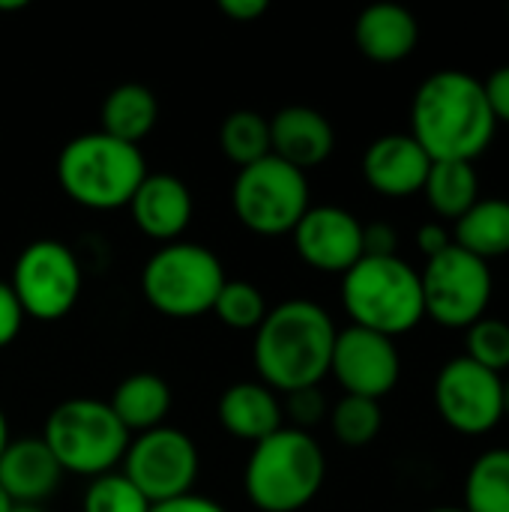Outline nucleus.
<instances>
[{"label": "nucleus", "mask_w": 509, "mask_h": 512, "mask_svg": "<svg viewBox=\"0 0 509 512\" xmlns=\"http://www.w3.org/2000/svg\"><path fill=\"white\" fill-rule=\"evenodd\" d=\"M498 120L483 81L462 69L432 72L411 102V138L432 162H471L495 141Z\"/></svg>", "instance_id": "obj_1"}, {"label": "nucleus", "mask_w": 509, "mask_h": 512, "mask_svg": "<svg viewBox=\"0 0 509 512\" xmlns=\"http://www.w3.org/2000/svg\"><path fill=\"white\" fill-rule=\"evenodd\" d=\"M336 324L315 300H285L273 306L252 339L255 372L273 393L318 387L330 375Z\"/></svg>", "instance_id": "obj_2"}, {"label": "nucleus", "mask_w": 509, "mask_h": 512, "mask_svg": "<svg viewBox=\"0 0 509 512\" xmlns=\"http://www.w3.org/2000/svg\"><path fill=\"white\" fill-rule=\"evenodd\" d=\"M327 480L321 444L300 429L282 426L252 447L243 486L258 512H300L309 507Z\"/></svg>", "instance_id": "obj_3"}, {"label": "nucleus", "mask_w": 509, "mask_h": 512, "mask_svg": "<svg viewBox=\"0 0 509 512\" xmlns=\"http://www.w3.org/2000/svg\"><path fill=\"white\" fill-rule=\"evenodd\" d=\"M147 174L141 147L117 141L102 129L69 138L57 156L60 189L87 210L126 207Z\"/></svg>", "instance_id": "obj_4"}, {"label": "nucleus", "mask_w": 509, "mask_h": 512, "mask_svg": "<svg viewBox=\"0 0 509 512\" xmlns=\"http://www.w3.org/2000/svg\"><path fill=\"white\" fill-rule=\"evenodd\" d=\"M342 306L354 327L387 339L411 333L426 318L420 273L399 255H363L342 276Z\"/></svg>", "instance_id": "obj_5"}, {"label": "nucleus", "mask_w": 509, "mask_h": 512, "mask_svg": "<svg viewBox=\"0 0 509 512\" xmlns=\"http://www.w3.org/2000/svg\"><path fill=\"white\" fill-rule=\"evenodd\" d=\"M42 441L63 474L96 480L123 462L132 435L114 417L108 402L78 396L51 408L42 426Z\"/></svg>", "instance_id": "obj_6"}, {"label": "nucleus", "mask_w": 509, "mask_h": 512, "mask_svg": "<svg viewBox=\"0 0 509 512\" xmlns=\"http://www.w3.org/2000/svg\"><path fill=\"white\" fill-rule=\"evenodd\" d=\"M228 282L216 252L198 243H165L141 270L144 300L165 318L189 321L213 312V303Z\"/></svg>", "instance_id": "obj_7"}, {"label": "nucleus", "mask_w": 509, "mask_h": 512, "mask_svg": "<svg viewBox=\"0 0 509 512\" xmlns=\"http://www.w3.org/2000/svg\"><path fill=\"white\" fill-rule=\"evenodd\" d=\"M231 207L243 228L258 237H282L297 228L312 207L309 180L294 165L273 153L237 171L231 186Z\"/></svg>", "instance_id": "obj_8"}, {"label": "nucleus", "mask_w": 509, "mask_h": 512, "mask_svg": "<svg viewBox=\"0 0 509 512\" xmlns=\"http://www.w3.org/2000/svg\"><path fill=\"white\" fill-rule=\"evenodd\" d=\"M420 285L426 318L450 330H468L471 324L486 318L495 291V276L483 258L453 243L441 255L426 261Z\"/></svg>", "instance_id": "obj_9"}, {"label": "nucleus", "mask_w": 509, "mask_h": 512, "mask_svg": "<svg viewBox=\"0 0 509 512\" xmlns=\"http://www.w3.org/2000/svg\"><path fill=\"white\" fill-rule=\"evenodd\" d=\"M81 282V264L66 243L33 240L15 258L9 288L18 297L24 318L60 321L75 309Z\"/></svg>", "instance_id": "obj_10"}, {"label": "nucleus", "mask_w": 509, "mask_h": 512, "mask_svg": "<svg viewBox=\"0 0 509 512\" xmlns=\"http://www.w3.org/2000/svg\"><path fill=\"white\" fill-rule=\"evenodd\" d=\"M198 471L201 456L195 441L174 426H159L135 435L123 456V477L150 504H165L189 495Z\"/></svg>", "instance_id": "obj_11"}, {"label": "nucleus", "mask_w": 509, "mask_h": 512, "mask_svg": "<svg viewBox=\"0 0 509 512\" xmlns=\"http://www.w3.org/2000/svg\"><path fill=\"white\" fill-rule=\"evenodd\" d=\"M501 390H504L501 375L477 366L462 354L441 366L432 396H435L438 417L453 432L480 438L489 435L504 420Z\"/></svg>", "instance_id": "obj_12"}, {"label": "nucleus", "mask_w": 509, "mask_h": 512, "mask_svg": "<svg viewBox=\"0 0 509 512\" xmlns=\"http://www.w3.org/2000/svg\"><path fill=\"white\" fill-rule=\"evenodd\" d=\"M330 375L342 384L345 396L381 402L399 384L402 357L393 339L351 324L336 333Z\"/></svg>", "instance_id": "obj_13"}, {"label": "nucleus", "mask_w": 509, "mask_h": 512, "mask_svg": "<svg viewBox=\"0 0 509 512\" xmlns=\"http://www.w3.org/2000/svg\"><path fill=\"white\" fill-rule=\"evenodd\" d=\"M291 237L303 264L318 273L345 276L363 258V222L336 204L309 207Z\"/></svg>", "instance_id": "obj_14"}, {"label": "nucleus", "mask_w": 509, "mask_h": 512, "mask_svg": "<svg viewBox=\"0 0 509 512\" xmlns=\"http://www.w3.org/2000/svg\"><path fill=\"white\" fill-rule=\"evenodd\" d=\"M429 168L432 159L411 132L381 135L363 153V177L384 198H411L423 192Z\"/></svg>", "instance_id": "obj_15"}, {"label": "nucleus", "mask_w": 509, "mask_h": 512, "mask_svg": "<svg viewBox=\"0 0 509 512\" xmlns=\"http://www.w3.org/2000/svg\"><path fill=\"white\" fill-rule=\"evenodd\" d=\"M126 207L132 213L135 228L144 237L159 240L162 246L177 243L183 237V231L189 228L192 213H195L189 186L180 177L162 174V171L147 174Z\"/></svg>", "instance_id": "obj_16"}, {"label": "nucleus", "mask_w": 509, "mask_h": 512, "mask_svg": "<svg viewBox=\"0 0 509 512\" xmlns=\"http://www.w3.org/2000/svg\"><path fill=\"white\" fill-rule=\"evenodd\" d=\"M333 147V123L309 105H288L270 117V153L303 174L327 162Z\"/></svg>", "instance_id": "obj_17"}, {"label": "nucleus", "mask_w": 509, "mask_h": 512, "mask_svg": "<svg viewBox=\"0 0 509 512\" xmlns=\"http://www.w3.org/2000/svg\"><path fill=\"white\" fill-rule=\"evenodd\" d=\"M63 468L51 456L42 438H18L0 456V489L12 504L39 507L60 489Z\"/></svg>", "instance_id": "obj_18"}, {"label": "nucleus", "mask_w": 509, "mask_h": 512, "mask_svg": "<svg viewBox=\"0 0 509 512\" xmlns=\"http://www.w3.org/2000/svg\"><path fill=\"white\" fill-rule=\"evenodd\" d=\"M354 42L360 54L375 63H399L414 54L420 42V24L399 3H375L357 15Z\"/></svg>", "instance_id": "obj_19"}, {"label": "nucleus", "mask_w": 509, "mask_h": 512, "mask_svg": "<svg viewBox=\"0 0 509 512\" xmlns=\"http://www.w3.org/2000/svg\"><path fill=\"white\" fill-rule=\"evenodd\" d=\"M219 423L222 429L246 444H261L282 429V405L270 387L261 381H237L219 396Z\"/></svg>", "instance_id": "obj_20"}, {"label": "nucleus", "mask_w": 509, "mask_h": 512, "mask_svg": "<svg viewBox=\"0 0 509 512\" xmlns=\"http://www.w3.org/2000/svg\"><path fill=\"white\" fill-rule=\"evenodd\" d=\"M108 405L129 435H144L165 426L171 411V387L153 372H135L114 387Z\"/></svg>", "instance_id": "obj_21"}, {"label": "nucleus", "mask_w": 509, "mask_h": 512, "mask_svg": "<svg viewBox=\"0 0 509 512\" xmlns=\"http://www.w3.org/2000/svg\"><path fill=\"white\" fill-rule=\"evenodd\" d=\"M99 117H102V132L105 135L138 147L156 129L159 102H156L150 87L126 81V84H117L105 96Z\"/></svg>", "instance_id": "obj_22"}, {"label": "nucleus", "mask_w": 509, "mask_h": 512, "mask_svg": "<svg viewBox=\"0 0 509 512\" xmlns=\"http://www.w3.org/2000/svg\"><path fill=\"white\" fill-rule=\"evenodd\" d=\"M453 243L486 264L492 258L509 255V201L480 198L462 219H456Z\"/></svg>", "instance_id": "obj_23"}, {"label": "nucleus", "mask_w": 509, "mask_h": 512, "mask_svg": "<svg viewBox=\"0 0 509 512\" xmlns=\"http://www.w3.org/2000/svg\"><path fill=\"white\" fill-rule=\"evenodd\" d=\"M423 192L438 216L456 222L480 201V177L471 162H432Z\"/></svg>", "instance_id": "obj_24"}, {"label": "nucleus", "mask_w": 509, "mask_h": 512, "mask_svg": "<svg viewBox=\"0 0 509 512\" xmlns=\"http://www.w3.org/2000/svg\"><path fill=\"white\" fill-rule=\"evenodd\" d=\"M465 512H509V447L477 456L465 477Z\"/></svg>", "instance_id": "obj_25"}, {"label": "nucleus", "mask_w": 509, "mask_h": 512, "mask_svg": "<svg viewBox=\"0 0 509 512\" xmlns=\"http://www.w3.org/2000/svg\"><path fill=\"white\" fill-rule=\"evenodd\" d=\"M219 147L237 168L255 165L270 156V120L249 108L231 111L219 126Z\"/></svg>", "instance_id": "obj_26"}, {"label": "nucleus", "mask_w": 509, "mask_h": 512, "mask_svg": "<svg viewBox=\"0 0 509 512\" xmlns=\"http://www.w3.org/2000/svg\"><path fill=\"white\" fill-rule=\"evenodd\" d=\"M384 411L381 402L363 396H342L330 408V429L339 444L345 447H366L381 435Z\"/></svg>", "instance_id": "obj_27"}, {"label": "nucleus", "mask_w": 509, "mask_h": 512, "mask_svg": "<svg viewBox=\"0 0 509 512\" xmlns=\"http://www.w3.org/2000/svg\"><path fill=\"white\" fill-rule=\"evenodd\" d=\"M267 312H270V306H267L261 288L252 282H243V279H228L213 303V315L225 327L240 330V333H246V330L255 333Z\"/></svg>", "instance_id": "obj_28"}, {"label": "nucleus", "mask_w": 509, "mask_h": 512, "mask_svg": "<svg viewBox=\"0 0 509 512\" xmlns=\"http://www.w3.org/2000/svg\"><path fill=\"white\" fill-rule=\"evenodd\" d=\"M81 512H150V501L123 477V471H111L90 480Z\"/></svg>", "instance_id": "obj_29"}, {"label": "nucleus", "mask_w": 509, "mask_h": 512, "mask_svg": "<svg viewBox=\"0 0 509 512\" xmlns=\"http://www.w3.org/2000/svg\"><path fill=\"white\" fill-rule=\"evenodd\" d=\"M465 348H468L465 354L468 360L501 375L504 369H509V324L501 318H480L477 324L468 327Z\"/></svg>", "instance_id": "obj_30"}, {"label": "nucleus", "mask_w": 509, "mask_h": 512, "mask_svg": "<svg viewBox=\"0 0 509 512\" xmlns=\"http://www.w3.org/2000/svg\"><path fill=\"white\" fill-rule=\"evenodd\" d=\"M288 417L294 423L291 429L309 432L315 423H321L327 417V399H324V393L318 387L288 393Z\"/></svg>", "instance_id": "obj_31"}, {"label": "nucleus", "mask_w": 509, "mask_h": 512, "mask_svg": "<svg viewBox=\"0 0 509 512\" xmlns=\"http://www.w3.org/2000/svg\"><path fill=\"white\" fill-rule=\"evenodd\" d=\"M24 327V309L15 297V291L9 288V282L0 279V348L12 345L18 339Z\"/></svg>", "instance_id": "obj_32"}, {"label": "nucleus", "mask_w": 509, "mask_h": 512, "mask_svg": "<svg viewBox=\"0 0 509 512\" xmlns=\"http://www.w3.org/2000/svg\"><path fill=\"white\" fill-rule=\"evenodd\" d=\"M399 234L393 225L387 222H372V225H363V255L369 258H390V255H399Z\"/></svg>", "instance_id": "obj_33"}, {"label": "nucleus", "mask_w": 509, "mask_h": 512, "mask_svg": "<svg viewBox=\"0 0 509 512\" xmlns=\"http://www.w3.org/2000/svg\"><path fill=\"white\" fill-rule=\"evenodd\" d=\"M483 93H486V102H489L495 120L509 126V63L507 66H498V69L483 81Z\"/></svg>", "instance_id": "obj_34"}, {"label": "nucleus", "mask_w": 509, "mask_h": 512, "mask_svg": "<svg viewBox=\"0 0 509 512\" xmlns=\"http://www.w3.org/2000/svg\"><path fill=\"white\" fill-rule=\"evenodd\" d=\"M150 512H228L222 504H216L213 498H204V495H183V498H174V501H165V504H150Z\"/></svg>", "instance_id": "obj_35"}, {"label": "nucleus", "mask_w": 509, "mask_h": 512, "mask_svg": "<svg viewBox=\"0 0 509 512\" xmlns=\"http://www.w3.org/2000/svg\"><path fill=\"white\" fill-rule=\"evenodd\" d=\"M447 246H453V237H450V231H447L444 225L429 222V225H423V228L417 231V249L426 255V261L435 258V255H441Z\"/></svg>", "instance_id": "obj_36"}, {"label": "nucleus", "mask_w": 509, "mask_h": 512, "mask_svg": "<svg viewBox=\"0 0 509 512\" xmlns=\"http://www.w3.org/2000/svg\"><path fill=\"white\" fill-rule=\"evenodd\" d=\"M219 12L228 15L231 21L249 24L267 12V0H219Z\"/></svg>", "instance_id": "obj_37"}, {"label": "nucleus", "mask_w": 509, "mask_h": 512, "mask_svg": "<svg viewBox=\"0 0 509 512\" xmlns=\"http://www.w3.org/2000/svg\"><path fill=\"white\" fill-rule=\"evenodd\" d=\"M9 420H6V414H3V408H0V456H3V450L9 447Z\"/></svg>", "instance_id": "obj_38"}, {"label": "nucleus", "mask_w": 509, "mask_h": 512, "mask_svg": "<svg viewBox=\"0 0 509 512\" xmlns=\"http://www.w3.org/2000/svg\"><path fill=\"white\" fill-rule=\"evenodd\" d=\"M27 9V0H0V12H21Z\"/></svg>", "instance_id": "obj_39"}, {"label": "nucleus", "mask_w": 509, "mask_h": 512, "mask_svg": "<svg viewBox=\"0 0 509 512\" xmlns=\"http://www.w3.org/2000/svg\"><path fill=\"white\" fill-rule=\"evenodd\" d=\"M501 402H504V417H509V378L504 381V390H501Z\"/></svg>", "instance_id": "obj_40"}, {"label": "nucleus", "mask_w": 509, "mask_h": 512, "mask_svg": "<svg viewBox=\"0 0 509 512\" xmlns=\"http://www.w3.org/2000/svg\"><path fill=\"white\" fill-rule=\"evenodd\" d=\"M9 512H45L42 507H33V504H15Z\"/></svg>", "instance_id": "obj_41"}, {"label": "nucleus", "mask_w": 509, "mask_h": 512, "mask_svg": "<svg viewBox=\"0 0 509 512\" xmlns=\"http://www.w3.org/2000/svg\"><path fill=\"white\" fill-rule=\"evenodd\" d=\"M12 507H15V504H12V501H9V495H6V492L0 489V512H9Z\"/></svg>", "instance_id": "obj_42"}, {"label": "nucleus", "mask_w": 509, "mask_h": 512, "mask_svg": "<svg viewBox=\"0 0 509 512\" xmlns=\"http://www.w3.org/2000/svg\"><path fill=\"white\" fill-rule=\"evenodd\" d=\"M429 512H465L462 507H435V510H429Z\"/></svg>", "instance_id": "obj_43"}]
</instances>
